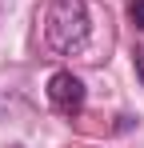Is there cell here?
<instances>
[{
	"mask_svg": "<svg viewBox=\"0 0 144 148\" xmlns=\"http://www.w3.org/2000/svg\"><path fill=\"white\" fill-rule=\"evenodd\" d=\"M44 36L52 44V52H60V56L84 52L88 48V36H92L84 0H52V8L44 16Z\"/></svg>",
	"mask_w": 144,
	"mask_h": 148,
	"instance_id": "1",
	"label": "cell"
},
{
	"mask_svg": "<svg viewBox=\"0 0 144 148\" xmlns=\"http://www.w3.org/2000/svg\"><path fill=\"white\" fill-rule=\"evenodd\" d=\"M136 72H140V80H144V52H136Z\"/></svg>",
	"mask_w": 144,
	"mask_h": 148,
	"instance_id": "4",
	"label": "cell"
},
{
	"mask_svg": "<svg viewBox=\"0 0 144 148\" xmlns=\"http://www.w3.org/2000/svg\"><path fill=\"white\" fill-rule=\"evenodd\" d=\"M48 104L64 116H76L84 108V80L76 72H52L48 76Z\"/></svg>",
	"mask_w": 144,
	"mask_h": 148,
	"instance_id": "2",
	"label": "cell"
},
{
	"mask_svg": "<svg viewBox=\"0 0 144 148\" xmlns=\"http://www.w3.org/2000/svg\"><path fill=\"white\" fill-rule=\"evenodd\" d=\"M128 20L136 28H144V0H132V4H128Z\"/></svg>",
	"mask_w": 144,
	"mask_h": 148,
	"instance_id": "3",
	"label": "cell"
}]
</instances>
